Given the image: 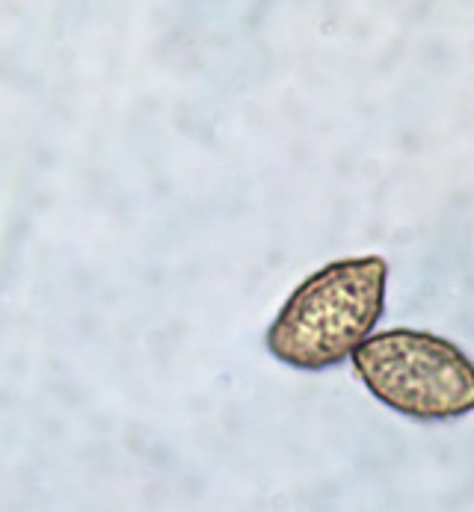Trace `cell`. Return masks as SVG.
<instances>
[{"label": "cell", "instance_id": "7a4b0ae2", "mask_svg": "<svg viewBox=\"0 0 474 512\" xmlns=\"http://www.w3.org/2000/svg\"><path fill=\"white\" fill-rule=\"evenodd\" d=\"M350 362L368 394L403 418L445 424L474 412V362L442 335L386 329Z\"/></svg>", "mask_w": 474, "mask_h": 512}, {"label": "cell", "instance_id": "6da1fadb", "mask_svg": "<svg viewBox=\"0 0 474 512\" xmlns=\"http://www.w3.org/2000/svg\"><path fill=\"white\" fill-rule=\"evenodd\" d=\"M386 291L389 261L380 255L323 264L279 308L264 335L267 353L294 370H329L353 359L386 311Z\"/></svg>", "mask_w": 474, "mask_h": 512}]
</instances>
